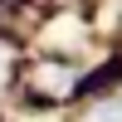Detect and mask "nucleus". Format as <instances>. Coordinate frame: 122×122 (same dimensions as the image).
I'll use <instances>...</instances> for the list:
<instances>
[]
</instances>
